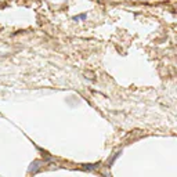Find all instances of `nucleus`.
Segmentation results:
<instances>
[{
	"instance_id": "1",
	"label": "nucleus",
	"mask_w": 177,
	"mask_h": 177,
	"mask_svg": "<svg viewBox=\"0 0 177 177\" xmlns=\"http://www.w3.org/2000/svg\"><path fill=\"white\" fill-rule=\"evenodd\" d=\"M86 18H87V14H86V13L79 14V15H75V17H73V19H75V21H84Z\"/></svg>"
},
{
	"instance_id": "2",
	"label": "nucleus",
	"mask_w": 177,
	"mask_h": 177,
	"mask_svg": "<svg viewBox=\"0 0 177 177\" xmlns=\"http://www.w3.org/2000/svg\"><path fill=\"white\" fill-rule=\"evenodd\" d=\"M97 165H84V169H94Z\"/></svg>"
}]
</instances>
